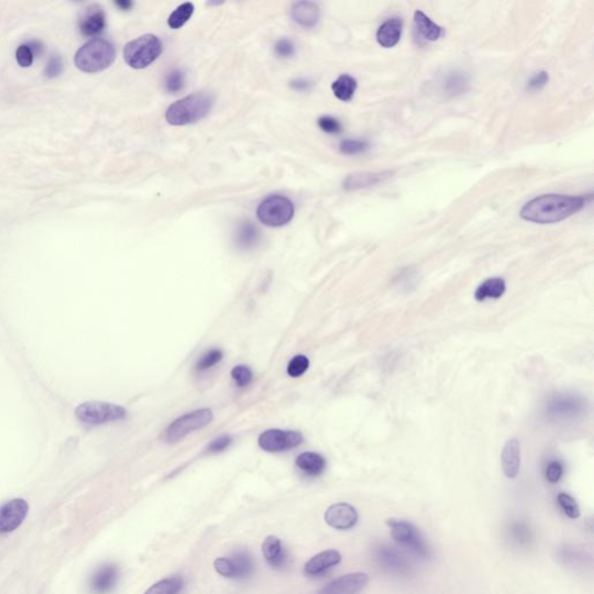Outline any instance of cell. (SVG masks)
I'll return each mask as SVG.
<instances>
[{
  "label": "cell",
  "instance_id": "6da1fadb",
  "mask_svg": "<svg viewBox=\"0 0 594 594\" xmlns=\"http://www.w3.org/2000/svg\"><path fill=\"white\" fill-rule=\"evenodd\" d=\"M585 199L562 194H546L529 201L522 207L520 216L525 221L550 224L570 218L584 207Z\"/></svg>",
  "mask_w": 594,
  "mask_h": 594
},
{
  "label": "cell",
  "instance_id": "7a4b0ae2",
  "mask_svg": "<svg viewBox=\"0 0 594 594\" xmlns=\"http://www.w3.org/2000/svg\"><path fill=\"white\" fill-rule=\"evenodd\" d=\"M215 98L208 92H195L173 102L166 111V121L172 125H187L206 118L214 106Z\"/></svg>",
  "mask_w": 594,
  "mask_h": 594
},
{
  "label": "cell",
  "instance_id": "3957f363",
  "mask_svg": "<svg viewBox=\"0 0 594 594\" xmlns=\"http://www.w3.org/2000/svg\"><path fill=\"white\" fill-rule=\"evenodd\" d=\"M115 48L104 38H93L77 52L75 63L84 73H94L107 69L114 62Z\"/></svg>",
  "mask_w": 594,
  "mask_h": 594
},
{
  "label": "cell",
  "instance_id": "277c9868",
  "mask_svg": "<svg viewBox=\"0 0 594 594\" xmlns=\"http://www.w3.org/2000/svg\"><path fill=\"white\" fill-rule=\"evenodd\" d=\"M162 50L160 40L155 35L146 34L125 45L123 57L132 69H144L158 59Z\"/></svg>",
  "mask_w": 594,
  "mask_h": 594
},
{
  "label": "cell",
  "instance_id": "5b68a950",
  "mask_svg": "<svg viewBox=\"0 0 594 594\" xmlns=\"http://www.w3.org/2000/svg\"><path fill=\"white\" fill-rule=\"evenodd\" d=\"M387 525L390 528L391 536L394 538L396 542L408 548L411 553L415 554L419 558L429 560L432 556V551L429 548V543L426 542L425 538L419 532V529L411 522L398 519H389Z\"/></svg>",
  "mask_w": 594,
  "mask_h": 594
},
{
  "label": "cell",
  "instance_id": "8992f818",
  "mask_svg": "<svg viewBox=\"0 0 594 594\" xmlns=\"http://www.w3.org/2000/svg\"><path fill=\"white\" fill-rule=\"evenodd\" d=\"M295 207L288 197L282 195H272L259 204L257 216L259 221L267 227H282L294 218Z\"/></svg>",
  "mask_w": 594,
  "mask_h": 594
},
{
  "label": "cell",
  "instance_id": "52a82bcc",
  "mask_svg": "<svg viewBox=\"0 0 594 594\" xmlns=\"http://www.w3.org/2000/svg\"><path fill=\"white\" fill-rule=\"evenodd\" d=\"M213 418V412L209 409L188 412L169 424L165 432L166 441L169 443H178L190 433L209 425Z\"/></svg>",
  "mask_w": 594,
  "mask_h": 594
},
{
  "label": "cell",
  "instance_id": "ba28073f",
  "mask_svg": "<svg viewBox=\"0 0 594 594\" xmlns=\"http://www.w3.org/2000/svg\"><path fill=\"white\" fill-rule=\"evenodd\" d=\"M77 418L90 425H101L106 422L122 420L127 417L125 409L104 402H87L76 410Z\"/></svg>",
  "mask_w": 594,
  "mask_h": 594
},
{
  "label": "cell",
  "instance_id": "9c48e42d",
  "mask_svg": "<svg viewBox=\"0 0 594 594\" xmlns=\"http://www.w3.org/2000/svg\"><path fill=\"white\" fill-rule=\"evenodd\" d=\"M214 568L222 577L230 579H246L254 572V562L247 551L239 550L230 556L215 560Z\"/></svg>",
  "mask_w": 594,
  "mask_h": 594
},
{
  "label": "cell",
  "instance_id": "30bf717a",
  "mask_svg": "<svg viewBox=\"0 0 594 594\" xmlns=\"http://www.w3.org/2000/svg\"><path fill=\"white\" fill-rule=\"evenodd\" d=\"M303 436L297 431L272 429L260 434L258 443L265 452H282L296 448L303 443Z\"/></svg>",
  "mask_w": 594,
  "mask_h": 594
},
{
  "label": "cell",
  "instance_id": "8fae6325",
  "mask_svg": "<svg viewBox=\"0 0 594 594\" xmlns=\"http://www.w3.org/2000/svg\"><path fill=\"white\" fill-rule=\"evenodd\" d=\"M28 510L27 501L21 498H15L3 504L0 508V534L12 533L19 528L27 517Z\"/></svg>",
  "mask_w": 594,
  "mask_h": 594
},
{
  "label": "cell",
  "instance_id": "7c38bea8",
  "mask_svg": "<svg viewBox=\"0 0 594 594\" xmlns=\"http://www.w3.org/2000/svg\"><path fill=\"white\" fill-rule=\"evenodd\" d=\"M374 557L377 564L390 574L409 576L412 572L411 564L394 548L388 546L375 547Z\"/></svg>",
  "mask_w": 594,
  "mask_h": 594
},
{
  "label": "cell",
  "instance_id": "4fadbf2b",
  "mask_svg": "<svg viewBox=\"0 0 594 594\" xmlns=\"http://www.w3.org/2000/svg\"><path fill=\"white\" fill-rule=\"evenodd\" d=\"M368 576L363 572L344 574L328 583L317 594H359L366 588Z\"/></svg>",
  "mask_w": 594,
  "mask_h": 594
},
{
  "label": "cell",
  "instance_id": "5bb4252c",
  "mask_svg": "<svg viewBox=\"0 0 594 594\" xmlns=\"http://www.w3.org/2000/svg\"><path fill=\"white\" fill-rule=\"evenodd\" d=\"M325 522L332 528L347 531L356 525L359 515L356 508L347 503L332 505L324 515Z\"/></svg>",
  "mask_w": 594,
  "mask_h": 594
},
{
  "label": "cell",
  "instance_id": "9a60e30c",
  "mask_svg": "<svg viewBox=\"0 0 594 594\" xmlns=\"http://www.w3.org/2000/svg\"><path fill=\"white\" fill-rule=\"evenodd\" d=\"M119 567L114 563L102 564L94 571L89 581L92 594H108L114 590L119 581Z\"/></svg>",
  "mask_w": 594,
  "mask_h": 594
},
{
  "label": "cell",
  "instance_id": "2e32d148",
  "mask_svg": "<svg viewBox=\"0 0 594 594\" xmlns=\"http://www.w3.org/2000/svg\"><path fill=\"white\" fill-rule=\"evenodd\" d=\"M342 562V555L335 549L324 550L311 557L304 565V574L309 577H319Z\"/></svg>",
  "mask_w": 594,
  "mask_h": 594
},
{
  "label": "cell",
  "instance_id": "e0dca14e",
  "mask_svg": "<svg viewBox=\"0 0 594 594\" xmlns=\"http://www.w3.org/2000/svg\"><path fill=\"white\" fill-rule=\"evenodd\" d=\"M394 176V171H382V172H356L349 174L346 178L342 186L346 190H359L376 186L390 179Z\"/></svg>",
  "mask_w": 594,
  "mask_h": 594
},
{
  "label": "cell",
  "instance_id": "ac0fdd59",
  "mask_svg": "<svg viewBox=\"0 0 594 594\" xmlns=\"http://www.w3.org/2000/svg\"><path fill=\"white\" fill-rule=\"evenodd\" d=\"M501 461L505 476L511 480L518 476L521 464V450L518 440H508V443H505L504 448L501 450Z\"/></svg>",
  "mask_w": 594,
  "mask_h": 594
},
{
  "label": "cell",
  "instance_id": "d6986e66",
  "mask_svg": "<svg viewBox=\"0 0 594 594\" xmlns=\"http://www.w3.org/2000/svg\"><path fill=\"white\" fill-rule=\"evenodd\" d=\"M291 19L302 27L311 28L316 26L321 17L319 7L311 1L295 3L291 7Z\"/></svg>",
  "mask_w": 594,
  "mask_h": 594
},
{
  "label": "cell",
  "instance_id": "ffe728a7",
  "mask_svg": "<svg viewBox=\"0 0 594 594\" xmlns=\"http://www.w3.org/2000/svg\"><path fill=\"white\" fill-rule=\"evenodd\" d=\"M403 21L401 17H391L384 21L377 29L376 40L383 48H393L401 40Z\"/></svg>",
  "mask_w": 594,
  "mask_h": 594
},
{
  "label": "cell",
  "instance_id": "44dd1931",
  "mask_svg": "<svg viewBox=\"0 0 594 594\" xmlns=\"http://www.w3.org/2000/svg\"><path fill=\"white\" fill-rule=\"evenodd\" d=\"M261 549L267 563L274 569H281L287 563V554L284 551L281 540L277 536H267Z\"/></svg>",
  "mask_w": 594,
  "mask_h": 594
},
{
  "label": "cell",
  "instance_id": "7402d4cb",
  "mask_svg": "<svg viewBox=\"0 0 594 594\" xmlns=\"http://www.w3.org/2000/svg\"><path fill=\"white\" fill-rule=\"evenodd\" d=\"M106 26V17L104 10L99 6H91L80 20V31L86 36H94L104 31Z\"/></svg>",
  "mask_w": 594,
  "mask_h": 594
},
{
  "label": "cell",
  "instance_id": "603a6c76",
  "mask_svg": "<svg viewBox=\"0 0 594 594\" xmlns=\"http://www.w3.org/2000/svg\"><path fill=\"white\" fill-rule=\"evenodd\" d=\"M413 24L419 38H422L425 41H436L443 34V27L433 22L425 13H422V10H416Z\"/></svg>",
  "mask_w": 594,
  "mask_h": 594
},
{
  "label": "cell",
  "instance_id": "cb8c5ba5",
  "mask_svg": "<svg viewBox=\"0 0 594 594\" xmlns=\"http://www.w3.org/2000/svg\"><path fill=\"white\" fill-rule=\"evenodd\" d=\"M296 466L307 476L317 477L324 473L326 459L318 452H302L300 455L297 456Z\"/></svg>",
  "mask_w": 594,
  "mask_h": 594
},
{
  "label": "cell",
  "instance_id": "d4e9b609",
  "mask_svg": "<svg viewBox=\"0 0 594 594\" xmlns=\"http://www.w3.org/2000/svg\"><path fill=\"white\" fill-rule=\"evenodd\" d=\"M506 291V282L501 277H491L478 286L475 293V298L483 302L487 298H501Z\"/></svg>",
  "mask_w": 594,
  "mask_h": 594
},
{
  "label": "cell",
  "instance_id": "484cf974",
  "mask_svg": "<svg viewBox=\"0 0 594 594\" xmlns=\"http://www.w3.org/2000/svg\"><path fill=\"white\" fill-rule=\"evenodd\" d=\"M260 241V232L252 222H244L239 225L236 243L239 249L250 250L254 247Z\"/></svg>",
  "mask_w": 594,
  "mask_h": 594
},
{
  "label": "cell",
  "instance_id": "4316f807",
  "mask_svg": "<svg viewBox=\"0 0 594 594\" xmlns=\"http://www.w3.org/2000/svg\"><path fill=\"white\" fill-rule=\"evenodd\" d=\"M443 90L446 96L456 97L469 90V79L462 73H449L443 80Z\"/></svg>",
  "mask_w": 594,
  "mask_h": 594
},
{
  "label": "cell",
  "instance_id": "83f0119b",
  "mask_svg": "<svg viewBox=\"0 0 594 594\" xmlns=\"http://www.w3.org/2000/svg\"><path fill=\"white\" fill-rule=\"evenodd\" d=\"M358 83L356 80L349 75H342L332 84V91L335 98L342 101H349L354 97Z\"/></svg>",
  "mask_w": 594,
  "mask_h": 594
},
{
  "label": "cell",
  "instance_id": "f1b7e54d",
  "mask_svg": "<svg viewBox=\"0 0 594 594\" xmlns=\"http://www.w3.org/2000/svg\"><path fill=\"white\" fill-rule=\"evenodd\" d=\"M183 578L174 576V577L162 579L152 585L144 594H179L183 590Z\"/></svg>",
  "mask_w": 594,
  "mask_h": 594
},
{
  "label": "cell",
  "instance_id": "f546056e",
  "mask_svg": "<svg viewBox=\"0 0 594 594\" xmlns=\"http://www.w3.org/2000/svg\"><path fill=\"white\" fill-rule=\"evenodd\" d=\"M194 13V5L192 3H183L176 7L169 17L167 24L172 29H179L190 20Z\"/></svg>",
  "mask_w": 594,
  "mask_h": 594
},
{
  "label": "cell",
  "instance_id": "4dcf8cb0",
  "mask_svg": "<svg viewBox=\"0 0 594 594\" xmlns=\"http://www.w3.org/2000/svg\"><path fill=\"white\" fill-rule=\"evenodd\" d=\"M222 359H223V352L221 349H211L201 356L197 365H195V370L197 372H206V370L213 368L215 365H218Z\"/></svg>",
  "mask_w": 594,
  "mask_h": 594
},
{
  "label": "cell",
  "instance_id": "1f68e13d",
  "mask_svg": "<svg viewBox=\"0 0 594 594\" xmlns=\"http://www.w3.org/2000/svg\"><path fill=\"white\" fill-rule=\"evenodd\" d=\"M557 501L564 515L569 517L570 519L579 518L581 517V510L578 506L577 501H574V498L571 497L570 494H560L557 496Z\"/></svg>",
  "mask_w": 594,
  "mask_h": 594
},
{
  "label": "cell",
  "instance_id": "d6a6232c",
  "mask_svg": "<svg viewBox=\"0 0 594 594\" xmlns=\"http://www.w3.org/2000/svg\"><path fill=\"white\" fill-rule=\"evenodd\" d=\"M185 73L181 70H173L165 79V89L169 93H178L185 87Z\"/></svg>",
  "mask_w": 594,
  "mask_h": 594
},
{
  "label": "cell",
  "instance_id": "836d02e7",
  "mask_svg": "<svg viewBox=\"0 0 594 594\" xmlns=\"http://www.w3.org/2000/svg\"><path fill=\"white\" fill-rule=\"evenodd\" d=\"M232 380L235 381L237 387L245 388L251 383L253 379L252 370L244 365H238L231 370Z\"/></svg>",
  "mask_w": 594,
  "mask_h": 594
},
{
  "label": "cell",
  "instance_id": "e575fe53",
  "mask_svg": "<svg viewBox=\"0 0 594 594\" xmlns=\"http://www.w3.org/2000/svg\"><path fill=\"white\" fill-rule=\"evenodd\" d=\"M309 359L307 356H296L291 360V363H288L287 374L291 377H300L307 372L309 368Z\"/></svg>",
  "mask_w": 594,
  "mask_h": 594
},
{
  "label": "cell",
  "instance_id": "d590c367",
  "mask_svg": "<svg viewBox=\"0 0 594 594\" xmlns=\"http://www.w3.org/2000/svg\"><path fill=\"white\" fill-rule=\"evenodd\" d=\"M339 148L344 155H359V153L366 151L368 148V143L366 141H361V139H345L340 143Z\"/></svg>",
  "mask_w": 594,
  "mask_h": 594
},
{
  "label": "cell",
  "instance_id": "8d00e7d4",
  "mask_svg": "<svg viewBox=\"0 0 594 594\" xmlns=\"http://www.w3.org/2000/svg\"><path fill=\"white\" fill-rule=\"evenodd\" d=\"M511 534L513 540H515V542H518L519 544L528 543L529 540L532 538V534H531L528 527L525 524H522V522H517V524L512 526Z\"/></svg>",
  "mask_w": 594,
  "mask_h": 594
},
{
  "label": "cell",
  "instance_id": "74e56055",
  "mask_svg": "<svg viewBox=\"0 0 594 594\" xmlns=\"http://www.w3.org/2000/svg\"><path fill=\"white\" fill-rule=\"evenodd\" d=\"M15 57H17L19 66H22V68H28V66H31V64H33V61H34V54H33L31 45H21L20 47L17 49Z\"/></svg>",
  "mask_w": 594,
  "mask_h": 594
},
{
  "label": "cell",
  "instance_id": "f35d334b",
  "mask_svg": "<svg viewBox=\"0 0 594 594\" xmlns=\"http://www.w3.org/2000/svg\"><path fill=\"white\" fill-rule=\"evenodd\" d=\"M318 125L326 134H339L342 132V123L332 116H321L318 120Z\"/></svg>",
  "mask_w": 594,
  "mask_h": 594
},
{
  "label": "cell",
  "instance_id": "ab89813d",
  "mask_svg": "<svg viewBox=\"0 0 594 594\" xmlns=\"http://www.w3.org/2000/svg\"><path fill=\"white\" fill-rule=\"evenodd\" d=\"M274 52L280 59H289L295 54L294 43L288 38H282L277 42V45L274 47Z\"/></svg>",
  "mask_w": 594,
  "mask_h": 594
},
{
  "label": "cell",
  "instance_id": "60d3db41",
  "mask_svg": "<svg viewBox=\"0 0 594 594\" xmlns=\"http://www.w3.org/2000/svg\"><path fill=\"white\" fill-rule=\"evenodd\" d=\"M563 476V466L560 461H553L547 466L546 478L549 483L555 484L560 482L561 478Z\"/></svg>",
  "mask_w": 594,
  "mask_h": 594
},
{
  "label": "cell",
  "instance_id": "b9f144b4",
  "mask_svg": "<svg viewBox=\"0 0 594 594\" xmlns=\"http://www.w3.org/2000/svg\"><path fill=\"white\" fill-rule=\"evenodd\" d=\"M63 71V62L61 56L52 55L49 59L47 66H45V73L48 78H55L59 76Z\"/></svg>",
  "mask_w": 594,
  "mask_h": 594
},
{
  "label": "cell",
  "instance_id": "7bdbcfd3",
  "mask_svg": "<svg viewBox=\"0 0 594 594\" xmlns=\"http://www.w3.org/2000/svg\"><path fill=\"white\" fill-rule=\"evenodd\" d=\"M561 556L565 561V563L571 564V565H579V564L585 562L584 555L579 550L569 548V547L562 550Z\"/></svg>",
  "mask_w": 594,
  "mask_h": 594
},
{
  "label": "cell",
  "instance_id": "ee69618b",
  "mask_svg": "<svg viewBox=\"0 0 594 594\" xmlns=\"http://www.w3.org/2000/svg\"><path fill=\"white\" fill-rule=\"evenodd\" d=\"M232 443V438L230 436H222L218 439L213 440L211 445L208 446V452H224L225 449L229 448Z\"/></svg>",
  "mask_w": 594,
  "mask_h": 594
},
{
  "label": "cell",
  "instance_id": "f6af8a7d",
  "mask_svg": "<svg viewBox=\"0 0 594 594\" xmlns=\"http://www.w3.org/2000/svg\"><path fill=\"white\" fill-rule=\"evenodd\" d=\"M548 80H549V76H548V73H544V71L536 73L535 76H533L532 79L529 80L528 90H541V89L546 86V84L548 83Z\"/></svg>",
  "mask_w": 594,
  "mask_h": 594
},
{
  "label": "cell",
  "instance_id": "bcb514c9",
  "mask_svg": "<svg viewBox=\"0 0 594 594\" xmlns=\"http://www.w3.org/2000/svg\"><path fill=\"white\" fill-rule=\"evenodd\" d=\"M291 87L297 91H305L310 87V83L305 79L294 80L291 83Z\"/></svg>",
  "mask_w": 594,
  "mask_h": 594
},
{
  "label": "cell",
  "instance_id": "7dc6e473",
  "mask_svg": "<svg viewBox=\"0 0 594 594\" xmlns=\"http://www.w3.org/2000/svg\"><path fill=\"white\" fill-rule=\"evenodd\" d=\"M116 6L120 7L122 10H130L132 7V1H128V0H121V1H116L115 3Z\"/></svg>",
  "mask_w": 594,
  "mask_h": 594
}]
</instances>
